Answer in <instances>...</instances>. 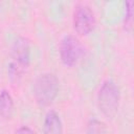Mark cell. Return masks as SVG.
<instances>
[{
    "instance_id": "cell-1",
    "label": "cell",
    "mask_w": 134,
    "mask_h": 134,
    "mask_svg": "<svg viewBox=\"0 0 134 134\" xmlns=\"http://www.w3.org/2000/svg\"><path fill=\"white\" fill-rule=\"evenodd\" d=\"M30 62V45L26 38L18 37L12 46L8 75L13 85L19 84L23 72Z\"/></svg>"
},
{
    "instance_id": "cell-2",
    "label": "cell",
    "mask_w": 134,
    "mask_h": 134,
    "mask_svg": "<svg viewBox=\"0 0 134 134\" xmlns=\"http://www.w3.org/2000/svg\"><path fill=\"white\" fill-rule=\"evenodd\" d=\"M59 80L52 73L41 74L35 83L34 94L36 102L41 107L49 106L58 95Z\"/></svg>"
},
{
    "instance_id": "cell-3",
    "label": "cell",
    "mask_w": 134,
    "mask_h": 134,
    "mask_svg": "<svg viewBox=\"0 0 134 134\" xmlns=\"http://www.w3.org/2000/svg\"><path fill=\"white\" fill-rule=\"evenodd\" d=\"M119 88L111 80L103 83L98 91V107L105 116L112 118L116 115L119 106Z\"/></svg>"
},
{
    "instance_id": "cell-4",
    "label": "cell",
    "mask_w": 134,
    "mask_h": 134,
    "mask_svg": "<svg viewBox=\"0 0 134 134\" xmlns=\"http://www.w3.org/2000/svg\"><path fill=\"white\" fill-rule=\"evenodd\" d=\"M60 58L65 66L71 67L79 63L84 54V47L80 40L74 36H65L60 43L59 47Z\"/></svg>"
},
{
    "instance_id": "cell-5",
    "label": "cell",
    "mask_w": 134,
    "mask_h": 134,
    "mask_svg": "<svg viewBox=\"0 0 134 134\" xmlns=\"http://www.w3.org/2000/svg\"><path fill=\"white\" fill-rule=\"evenodd\" d=\"M73 27L79 35L86 36L95 27V16L93 10L86 4H80L73 13Z\"/></svg>"
},
{
    "instance_id": "cell-6",
    "label": "cell",
    "mask_w": 134,
    "mask_h": 134,
    "mask_svg": "<svg viewBox=\"0 0 134 134\" xmlns=\"http://www.w3.org/2000/svg\"><path fill=\"white\" fill-rule=\"evenodd\" d=\"M63 124L55 111H49L43 122V134H62Z\"/></svg>"
},
{
    "instance_id": "cell-7",
    "label": "cell",
    "mask_w": 134,
    "mask_h": 134,
    "mask_svg": "<svg viewBox=\"0 0 134 134\" xmlns=\"http://www.w3.org/2000/svg\"><path fill=\"white\" fill-rule=\"evenodd\" d=\"M14 113V99L8 91L0 92V115L4 118H9Z\"/></svg>"
},
{
    "instance_id": "cell-8",
    "label": "cell",
    "mask_w": 134,
    "mask_h": 134,
    "mask_svg": "<svg viewBox=\"0 0 134 134\" xmlns=\"http://www.w3.org/2000/svg\"><path fill=\"white\" fill-rule=\"evenodd\" d=\"M133 1H127L126 6H125V28L128 29L129 31L132 28V23H133Z\"/></svg>"
},
{
    "instance_id": "cell-9",
    "label": "cell",
    "mask_w": 134,
    "mask_h": 134,
    "mask_svg": "<svg viewBox=\"0 0 134 134\" xmlns=\"http://www.w3.org/2000/svg\"><path fill=\"white\" fill-rule=\"evenodd\" d=\"M87 134H106L105 125L102 121H98L95 119L91 120L88 124Z\"/></svg>"
},
{
    "instance_id": "cell-10",
    "label": "cell",
    "mask_w": 134,
    "mask_h": 134,
    "mask_svg": "<svg viewBox=\"0 0 134 134\" xmlns=\"http://www.w3.org/2000/svg\"><path fill=\"white\" fill-rule=\"evenodd\" d=\"M15 134H35V132H34L29 127L24 126V127L19 128V129L15 132Z\"/></svg>"
}]
</instances>
